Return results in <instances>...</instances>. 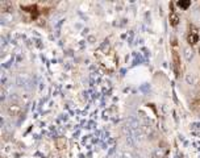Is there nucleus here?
<instances>
[{"mask_svg":"<svg viewBox=\"0 0 200 158\" xmlns=\"http://www.w3.org/2000/svg\"><path fill=\"white\" fill-rule=\"evenodd\" d=\"M187 41L190 45H195L199 41V35H197L196 28L193 25H190V31H188V35H187Z\"/></svg>","mask_w":200,"mask_h":158,"instance_id":"nucleus-1","label":"nucleus"},{"mask_svg":"<svg viewBox=\"0 0 200 158\" xmlns=\"http://www.w3.org/2000/svg\"><path fill=\"white\" fill-rule=\"evenodd\" d=\"M178 23H179V16L175 12H171L170 13V24L173 27H175V25H178Z\"/></svg>","mask_w":200,"mask_h":158,"instance_id":"nucleus-2","label":"nucleus"},{"mask_svg":"<svg viewBox=\"0 0 200 158\" xmlns=\"http://www.w3.org/2000/svg\"><path fill=\"white\" fill-rule=\"evenodd\" d=\"M8 112H9L12 116H16V115L20 114V107H19V106H12V107H9V108H8Z\"/></svg>","mask_w":200,"mask_h":158,"instance_id":"nucleus-3","label":"nucleus"},{"mask_svg":"<svg viewBox=\"0 0 200 158\" xmlns=\"http://www.w3.org/2000/svg\"><path fill=\"white\" fill-rule=\"evenodd\" d=\"M173 58H174V63H175V70L178 72V70H179V58H178V53L176 52H174Z\"/></svg>","mask_w":200,"mask_h":158,"instance_id":"nucleus-4","label":"nucleus"},{"mask_svg":"<svg viewBox=\"0 0 200 158\" xmlns=\"http://www.w3.org/2000/svg\"><path fill=\"white\" fill-rule=\"evenodd\" d=\"M190 4H191V1H188V0H186V1H182V0H180V1H178V7L186 9V8L190 7Z\"/></svg>","mask_w":200,"mask_h":158,"instance_id":"nucleus-5","label":"nucleus"},{"mask_svg":"<svg viewBox=\"0 0 200 158\" xmlns=\"http://www.w3.org/2000/svg\"><path fill=\"white\" fill-rule=\"evenodd\" d=\"M192 57H193V52H192V50H191V49H186V58L190 61Z\"/></svg>","mask_w":200,"mask_h":158,"instance_id":"nucleus-6","label":"nucleus"},{"mask_svg":"<svg viewBox=\"0 0 200 158\" xmlns=\"http://www.w3.org/2000/svg\"><path fill=\"white\" fill-rule=\"evenodd\" d=\"M121 158H133V155L130 154V153H122Z\"/></svg>","mask_w":200,"mask_h":158,"instance_id":"nucleus-7","label":"nucleus"}]
</instances>
